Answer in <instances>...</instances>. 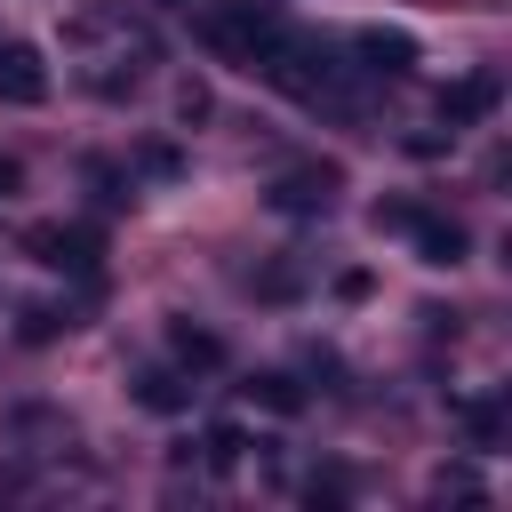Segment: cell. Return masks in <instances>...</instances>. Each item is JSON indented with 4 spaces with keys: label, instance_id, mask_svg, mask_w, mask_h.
<instances>
[{
    "label": "cell",
    "instance_id": "obj_5",
    "mask_svg": "<svg viewBox=\"0 0 512 512\" xmlns=\"http://www.w3.org/2000/svg\"><path fill=\"white\" fill-rule=\"evenodd\" d=\"M288 216H328L336 208V168H296V176H280V192H272Z\"/></svg>",
    "mask_w": 512,
    "mask_h": 512
},
{
    "label": "cell",
    "instance_id": "obj_11",
    "mask_svg": "<svg viewBox=\"0 0 512 512\" xmlns=\"http://www.w3.org/2000/svg\"><path fill=\"white\" fill-rule=\"evenodd\" d=\"M248 392H256V400H264V408H280V416H288V408H304V392H296V384H288V376H256V384H248Z\"/></svg>",
    "mask_w": 512,
    "mask_h": 512
},
{
    "label": "cell",
    "instance_id": "obj_1",
    "mask_svg": "<svg viewBox=\"0 0 512 512\" xmlns=\"http://www.w3.org/2000/svg\"><path fill=\"white\" fill-rule=\"evenodd\" d=\"M280 32H288L280 0H216V8H200V40H208L224 64H248V72L280 48Z\"/></svg>",
    "mask_w": 512,
    "mask_h": 512
},
{
    "label": "cell",
    "instance_id": "obj_12",
    "mask_svg": "<svg viewBox=\"0 0 512 512\" xmlns=\"http://www.w3.org/2000/svg\"><path fill=\"white\" fill-rule=\"evenodd\" d=\"M464 432H472V440H480V448H488V440H496V432H504V416H496V408H464Z\"/></svg>",
    "mask_w": 512,
    "mask_h": 512
},
{
    "label": "cell",
    "instance_id": "obj_3",
    "mask_svg": "<svg viewBox=\"0 0 512 512\" xmlns=\"http://www.w3.org/2000/svg\"><path fill=\"white\" fill-rule=\"evenodd\" d=\"M0 104H48V64L32 40H0Z\"/></svg>",
    "mask_w": 512,
    "mask_h": 512
},
{
    "label": "cell",
    "instance_id": "obj_4",
    "mask_svg": "<svg viewBox=\"0 0 512 512\" xmlns=\"http://www.w3.org/2000/svg\"><path fill=\"white\" fill-rule=\"evenodd\" d=\"M32 248H40V264H56V272H96V232H88V224H40Z\"/></svg>",
    "mask_w": 512,
    "mask_h": 512
},
{
    "label": "cell",
    "instance_id": "obj_9",
    "mask_svg": "<svg viewBox=\"0 0 512 512\" xmlns=\"http://www.w3.org/2000/svg\"><path fill=\"white\" fill-rule=\"evenodd\" d=\"M200 448H208V472H232V464L248 456V432H240V424H208Z\"/></svg>",
    "mask_w": 512,
    "mask_h": 512
},
{
    "label": "cell",
    "instance_id": "obj_7",
    "mask_svg": "<svg viewBox=\"0 0 512 512\" xmlns=\"http://www.w3.org/2000/svg\"><path fill=\"white\" fill-rule=\"evenodd\" d=\"M408 240L424 248V264H456V256H464V232H456V224H440V216H424V208L408 216Z\"/></svg>",
    "mask_w": 512,
    "mask_h": 512
},
{
    "label": "cell",
    "instance_id": "obj_2",
    "mask_svg": "<svg viewBox=\"0 0 512 512\" xmlns=\"http://www.w3.org/2000/svg\"><path fill=\"white\" fill-rule=\"evenodd\" d=\"M352 56H360L368 80H408V72H416V40H408V32H384V24L352 32Z\"/></svg>",
    "mask_w": 512,
    "mask_h": 512
},
{
    "label": "cell",
    "instance_id": "obj_10",
    "mask_svg": "<svg viewBox=\"0 0 512 512\" xmlns=\"http://www.w3.org/2000/svg\"><path fill=\"white\" fill-rule=\"evenodd\" d=\"M136 400H144V408H160V416H168V408H184V384H176V376H168V368H144V376H136Z\"/></svg>",
    "mask_w": 512,
    "mask_h": 512
},
{
    "label": "cell",
    "instance_id": "obj_8",
    "mask_svg": "<svg viewBox=\"0 0 512 512\" xmlns=\"http://www.w3.org/2000/svg\"><path fill=\"white\" fill-rule=\"evenodd\" d=\"M168 344H176V360H184V368H216V360H224V344H216L208 328H192V320H176V328H168Z\"/></svg>",
    "mask_w": 512,
    "mask_h": 512
},
{
    "label": "cell",
    "instance_id": "obj_6",
    "mask_svg": "<svg viewBox=\"0 0 512 512\" xmlns=\"http://www.w3.org/2000/svg\"><path fill=\"white\" fill-rule=\"evenodd\" d=\"M488 104H496V72H472V80H456V88L440 96V120H448V128H464V120H480Z\"/></svg>",
    "mask_w": 512,
    "mask_h": 512
},
{
    "label": "cell",
    "instance_id": "obj_13",
    "mask_svg": "<svg viewBox=\"0 0 512 512\" xmlns=\"http://www.w3.org/2000/svg\"><path fill=\"white\" fill-rule=\"evenodd\" d=\"M16 184H24V168H16V152H0V200H8Z\"/></svg>",
    "mask_w": 512,
    "mask_h": 512
}]
</instances>
